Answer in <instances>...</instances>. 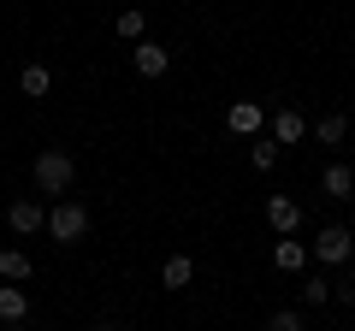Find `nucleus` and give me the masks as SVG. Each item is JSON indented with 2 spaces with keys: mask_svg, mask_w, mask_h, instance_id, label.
<instances>
[{
  "mask_svg": "<svg viewBox=\"0 0 355 331\" xmlns=\"http://www.w3.org/2000/svg\"><path fill=\"white\" fill-rule=\"evenodd\" d=\"M48 231H53V242H83V237H89V213H83L77 202H60V207L48 213Z\"/></svg>",
  "mask_w": 355,
  "mask_h": 331,
  "instance_id": "f03ea898",
  "label": "nucleus"
},
{
  "mask_svg": "<svg viewBox=\"0 0 355 331\" xmlns=\"http://www.w3.org/2000/svg\"><path fill=\"white\" fill-rule=\"evenodd\" d=\"M272 260H279V272H302L308 267V249L296 237H279V249H272Z\"/></svg>",
  "mask_w": 355,
  "mask_h": 331,
  "instance_id": "f8f14e48",
  "label": "nucleus"
},
{
  "mask_svg": "<svg viewBox=\"0 0 355 331\" xmlns=\"http://www.w3.org/2000/svg\"><path fill=\"white\" fill-rule=\"evenodd\" d=\"M30 272H36V267H30L24 249H0V278H6V284H24Z\"/></svg>",
  "mask_w": 355,
  "mask_h": 331,
  "instance_id": "9d476101",
  "label": "nucleus"
},
{
  "mask_svg": "<svg viewBox=\"0 0 355 331\" xmlns=\"http://www.w3.org/2000/svg\"><path fill=\"white\" fill-rule=\"evenodd\" d=\"M196 278V267H190V260H184V255H172V260H166V267H160V284H166V290H184V284H190Z\"/></svg>",
  "mask_w": 355,
  "mask_h": 331,
  "instance_id": "ddd939ff",
  "label": "nucleus"
},
{
  "mask_svg": "<svg viewBox=\"0 0 355 331\" xmlns=\"http://www.w3.org/2000/svg\"><path fill=\"white\" fill-rule=\"evenodd\" d=\"M30 319V296L18 284H0V325H24Z\"/></svg>",
  "mask_w": 355,
  "mask_h": 331,
  "instance_id": "39448f33",
  "label": "nucleus"
},
{
  "mask_svg": "<svg viewBox=\"0 0 355 331\" xmlns=\"http://www.w3.org/2000/svg\"><path fill=\"white\" fill-rule=\"evenodd\" d=\"M266 331H302V314H291V307H284V314L266 319Z\"/></svg>",
  "mask_w": 355,
  "mask_h": 331,
  "instance_id": "a211bd4d",
  "label": "nucleus"
},
{
  "mask_svg": "<svg viewBox=\"0 0 355 331\" xmlns=\"http://www.w3.org/2000/svg\"><path fill=\"white\" fill-rule=\"evenodd\" d=\"M18 89H24V95H48V89H53L48 65H24V77H18Z\"/></svg>",
  "mask_w": 355,
  "mask_h": 331,
  "instance_id": "4468645a",
  "label": "nucleus"
},
{
  "mask_svg": "<svg viewBox=\"0 0 355 331\" xmlns=\"http://www.w3.org/2000/svg\"><path fill=\"white\" fill-rule=\"evenodd\" d=\"M225 125L237 130V136H249V142H254V130L266 125V113H261V107H254V101H237V107H231V113H225Z\"/></svg>",
  "mask_w": 355,
  "mask_h": 331,
  "instance_id": "0eeeda50",
  "label": "nucleus"
},
{
  "mask_svg": "<svg viewBox=\"0 0 355 331\" xmlns=\"http://www.w3.org/2000/svg\"><path fill=\"white\" fill-rule=\"evenodd\" d=\"M95 331H119V325H95Z\"/></svg>",
  "mask_w": 355,
  "mask_h": 331,
  "instance_id": "aec40b11",
  "label": "nucleus"
},
{
  "mask_svg": "<svg viewBox=\"0 0 355 331\" xmlns=\"http://www.w3.org/2000/svg\"><path fill=\"white\" fill-rule=\"evenodd\" d=\"M6 219H12V231H42V225H48L42 202H30V195H24V202H12V207H6Z\"/></svg>",
  "mask_w": 355,
  "mask_h": 331,
  "instance_id": "1a4fd4ad",
  "label": "nucleus"
},
{
  "mask_svg": "<svg viewBox=\"0 0 355 331\" xmlns=\"http://www.w3.org/2000/svg\"><path fill=\"white\" fill-rule=\"evenodd\" d=\"M266 225L284 231V237H296V225H302V207H296L291 195H272V202H266Z\"/></svg>",
  "mask_w": 355,
  "mask_h": 331,
  "instance_id": "20e7f679",
  "label": "nucleus"
},
{
  "mask_svg": "<svg viewBox=\"0 0 355 331\" xmlns=\"http://www.w3.org/2000/svg\"><path fill=\"white\" fill-rule=\"evenodd\" d=\"M249 160H254V172H272V166H279V142H254Z\"/></svg>",
  "mask_w": 355,
  "mask_h": 331,
  "instance_id": "f3484780",
  "label": "nucleus"
},
{
  "mask_svg": "<svg viewBox=\"0 0 355 331\" xmlns=\"http://www.w3.org/2000/svg\"><path fill=\"white\" fill-rule=\"evenodd\" d=\"M343 130H349V118H343V113H326V118L314 125V136H320V142H343Z\"/></svg>",
  "mask_w": 355,
  "mask_h": 331,
  "instance_id": "2eb2a0df",
  "label": "nucleus"
},
{
  "mask_svg": "<svg viewBox=\"0 0 355 331\" xmlns=\"http://www.w3.org/2000/svg\"><path fill=\"white\" fill-rule=\"evenodd\" d=\"M113 30H119V36H125V42H142V12H137V6H125Z\"/></svg>",
  "mask_w": 355,
  "mask_h": 331,
  "instance_id": "dca6fc26",
  "label": "nucleus"
},
{
  "mask_svg": "<svg viewBox=\"0 0 355 331\" xmlns=\"http://www.w3.org/2000/svg\"><path fill=\"white\" fill-rule=\"evenodd\" d=\"M314 255L326 260V267H343V260L355 255V237H349V231H343V225H326V231H320V237H314Z\"/></svg>",
  "mask_w": 355,
  "mask_h": 331,
  "instance_id": "7ed1b4c3",
  "label": "nucleus"
},
{
  "mask_svg": "<svg viewBox=\"0 0 355 331\" xmlns=\"http://www.w3.org/2000/svg\"><path fill=\"white\" fill-rule=\"evenodd\" d=\"M326 296H331L326 278H302V302H326Z\"/></svg>",
  "mask_w": 355,
  "mask_h": 331,
  "instance_id": "6ab92c4d",
  "label": "nucleus"
},
{
  "mask_svg": "<svg viewBox=\"0 0 355 331\" xmlns=\"http://www.w3.org/2000/svg\"><path fill=\"white\" fill-rule=\"evenodd\" d=\"M320 184H326V195H338V202H349V195H355V172H349V166H326Z\"/></svg>",
  "mask_w": 355,
  "mask_h": 331,
  "instance_id": "9b49d317",
  "label": "nucleus"
},
{
  "mask_svg": "<svg viewBox=\"0 0 355 331\" xmlns=\"http://www.w3.org/2000/svg\"><path fill=\"white\" fill-rule=\"evenodd\" d=\"M130 60H137V71H142V77H166L172 53H166L160 42H137V53H130Z\"/></svg>",
  "mask_w": 355,
  "mask_h": 331,
  "instance_id": "423d86ee",
  "label": "nucleus"
},
{
  "mask_svg": "<svg viewBox=\"0 0 355 331\" xmlns=\"http://www.w3.org/2000/svg\"><path fill=\"white\" fill-rule=\"evenodd\" d=\"M77 178V166H71V154H60V148H48V154H36V190H48V195H60L65 184Z\"/></svg>",
  "mask_w": 355,
  "mask_h": 331,
  "instance_id": "f257e3e1",
  "label": "nucleus"
},
{
  "mask_svg": "<svg viewBox=\"0 0 355 331\" xmlns=\"http://www.w3.org/2000/svg\"><path fill=\"white\" fill-rule=\"evenodd\" d=\"M302 136H308L302 113H296V107H279V113H272V142H302Z\"/></svg>",
  "mask_w": 355,
  "mask_h": 331,
  "instance_id": "6e6552de",
  "label": "nucleus"
}]
</instances>
